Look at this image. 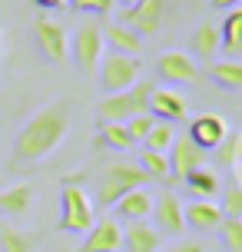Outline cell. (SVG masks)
I'll use <instances>...</instances> for the list:
<instances>
[{
  "label": "cell",
  "mask_w": 242,
  "mask_h": 252,
  "mask_svg": "<svg viewBox=\"0 0 242 252\" xmlns=\"http://www.w3.org/2000/svg\"><path fill=\"white\" fill-rule=\"evenodd\" d=\"M37 249H40V232L0 226V252H37Z\"/></svg>",
  "instance_id": "21"
},
{
  "label": "cell",
  "mask_w": 242,
  "mask_h": 252,
  "mask_svg": "<svg viewBox=\"0 0 242 252\" xmlns=\"http://www.w3.org/2000/svg\"><path fill=\"white\" fill-rule=\"evenodd\" d=\"M70 120H73V103L70 100H53L43 110H37L20 126V133L13 139V153H10L13 166L43 163L57 146H63L66 133H70Z\"/></svg>",
  "instance_id": "1"
},
{
  "label": "cell",
  "mask_w": 242,
  "mask_h": 252,
  "mask_svg": "<svg viewBox=\"0 0 242 252\" xmlns=\"http://www.w3.org/2000/svg\"><path fill=\"white\" fill-rule=\"evenodd\" d=\"M219 232H222V242L232 252H242V219H222Z\"/></svg>",
  "instance_id": "30"
},
{
  "label": "cell",
  "mask_w": 242,
  "mask_h": 252,
  "mask_svg": "<svg viewBox=\"0 0 242 252\" xmlns=\"http://www.w3.org/2000/svg\"><path fill=\"white\" fill-rule=\"evenodd\" d=\"M156 70L166 83H196L199 80V66L186 50H166L156 63Z\"/></svg>",
  "instance_id": "14"
},
{
  "label": "cell",
  "mask_w": 242,
  "mask_h": 252,
  "mask_svg": "<svg viewBox=\"0 0 242 252\" xmlns=\"http://www.w3.org/2000/svg\"><path fill=\"white\" fill-rule=\"evenodd\" d=\"M146 183H150V179H146V173H143L136 163H110L103 169L100 183H96V206H100V209H110V206H116L126 192L143 189Z\"/></svg>",
  "instance_id": "3"
},
{
  "label": "cell",
  "mask_w": 242,
  "mask_h": 252,
  "mask_svg": "<svg viewBox=\"0 0 242 252\" xmlns=\"http://www.w3.org/2000/svg\"><path fill=\"white\" fill-rule=\"evenodd\" d=\"M176 126L173 123H159L156 120L153 123V129L146 133V139H143V150H150V153H169V146L176 143Z\"/></svg>",
  "instance_id": "25"
},
{
  "label": "cell",
  "mask_w": 242,
  "mask_h": 252,
  "mask_svg": "<svg viewBox=\"0 0 242 252\" xmlns=\"http://www.w3.org/2000/svg\"><path fill=\"white\" fill-rule=\"evenodd\" d=\"M153 222L150 226L159 232V236H179L182 229H186V222H182V202H179L176 192H169L166 189L159 199H153Z\"/></svg>",
  "instance_id": "10"
},
{
  "label": "cell",
  "mask_w": 242,
  "mask_h": 252,
  "mask_svg": "<svg viewBox=\"0 0 242 252\" xmlns=\"http://www.w3.org/2000/svg\"><path fill=\"white\" fill-rule=\"evenodd\" d=\"M166 159H169V176H173V179H186L192 169L203 166L206 153L199 150L189 136H176V143H173L169 153H166Z\"/></svg>",
  "instance_id": "12"
},
{
  "label": "cell",
  "mask_w": 242,
  "mask_h": 252,
  "mask_svg": "<svg viewBox=\"0 0 242 252\" xmlns=\"http://www.w3.org/2000/svg\"><path fill=\"white\" fill-rule=\"evenodd\" d=\"M113 3H120V7H123V10H133V7H140L143 0H113Z\"/></svg>",
  "instance_id": "36"
},
{
  "label": "cell",
  "mask_w": 242,
  "mask_h": 252,
  "mask_svg": "<svg viewBox=\"0 0 242 252\" xmlns=\"http://www.w3.org/2000/svg\"><path fill=\"white\" fill-rule=\"evenodd\" d=\"M222 192V206H219V213H222V219H242V186L232 179L229 186L219 189Z\"/></svg>",
  "instance_id": "29"
},
{
  "label": "cell",
  "mask_w": 242,
  "mask_h": 252,
  "mask_svg": "<svg viewBox=\"0 0 242 252\" xmlns=\"http://www.w3.org/2000/svg\"><path fill=\"white\" fill-rule=\"evenodd\" d=\"M33 43H37V50L50 63H63L66 50H70L66 30L57 24V20H50V17H37V20H33Z\"/></svg>",
  "instance_id": "7"
},
{
  "label": "cell",
  "mask_w": 242,
  "mask_h": 252,
  "mask_svg": "<svg viewBox=\"0 0 242 252\" xmlns=\"http://www.w3.org/2000/svg\"><path fill=\"white\" fill-rule=\"evenodd\" d=\"M182 222L196 232H216L222 226V213H219V202H192L182 206Z\"/></svg>",
  "instance_id": "16"
},
{
  "label": "cell",
  "mask_w": 242,
  "mask_h": 252,
  "mask_svg": "<svg viewBox=\"0 0 242 252\" xmlns=\"http://www.w3.org/2000/svg\"><path fill=\"white\" fill-rule=\"evenodd\" d=\"M219 47L229 57H236L242 50V10H229L226 20L219 24Z\"/></svg>",
  "instance_id": "23"
},
{
  "label": "cell",
  "mask_w": 242,
  "mask_h": 252,
  "mask_svg": "<svg viewBox=\"0 0 242 252\" xmlns=\"http://www.w3.org/2000/svg\"><path fill=\"white\" fill-rule=\"evenodd\" d=\"M100 139H103V146H110V150H120V153L133 150V139H129V133H126L123 123H103L100 126Z\"/></svg>",
  "instance_id": "28"
},
{
  "label": "cell",
  "mask_w": 242,
  "mask_h": 252,
  "mask_svg": "<svg viewBox=\"0 0 242 252\" xmlns=\"http://www.w3.org/2000/svg\"><path fill=\"white\" fill-rule=\"evenodd\" d=\"M189 47H192V53H196L199 60H212L216 50H219V24L203 20V24L196 27V33L189 37Z\"/></svg>",
  "instance_id": "22"
},
{
  "label": "cell",
  "mask_w": 242,
  "mask_h": 252,
  "mask_svg": "<svg viewBox=\"0 0 242 252\" xmlns=\"http://www.w3.org/2000/svg\"><path fill=\"white\" fill-rule=\"evenodd\" d=\"M96 222V209H93V202L90 196L83 192V186H73V183H66L63 192H60V219H57V226L63 229V232H90Z\"/></svg>",
  "instance_id": "5"
},
{
  "label": "cell",
  "mask_w": 242,
  "mask_h": 252,
  "mask_svg": "<svg viewBox=\"0 0 242 252\" xmlns=\"http://www.w3.org/2000/svg\"><path fill=\"white\" fill-rule=\"evenodd\" d=\"M153 192L143 186V189H133V192H126L123 199L113 206L116 219H123V222H146L150 219V213H153Z\"/></svg>",
  "instance_id": "15"
},
{
  "label": "cell",
  "mask_w": 242,
  "mask_h": 252,
  "mask_svg": "<svg viewBox=\"0 0 242 252\" xmlns=\"http://www.w3.org/2000/svg\"><path fill=\"white\" fill-rule=\"evenodd\" d=\"M150 116L153 120H159V123H173L176 126L179 120H186L189 116V103H186V96L179 93V90H159L156 87L153 93H150Z\"/></svg>",
  "instance_id": "11"
},
{
  "label": "cell",
  "mask_w": 242,
  "mask_h": 252,
  "mask_svg": "<svg viewBox=\"0 0 242 252\" xmlns=\"http://www.w3.org/2000/svg\"><path fill=\"white\" fill-rule=\"evenodd\" d=\"M33 199H37V189L33 186H27V183L10 186V189L0 192V213L13 216V219H24V216H30V209H33Z\"/></svg>",
  "instance_id": "19"
},
{
  "label": "cell",
  "mask_w": 242,
  "mask_h": 252,
  "mask_svg": "<svg viewBox=\"0 0 242 252\" xmlns=\"http://www.w3.org/2000/svg\"><path fill=\"white\" fill-rule=\"evenodd\" d=\"M123 249V226L113 216H103L93 222V229L87 232V239L77 246V252H120Z\"/></svg>",
  "instance_id": "8"
},
{
  "label": "cell",
  "mask_w": 242,
  "mask_h": 252,
  "mask_svg": "<svg viewBox=\"0 0 242 252\" xmlns=\"http://www.w3.org/2000/svg\"><path fill=\"white\" fill-rule=\"evenodd\" d=\"M123 249L126 252H159L163 249V236L150 222H126V229H123Z\"/></svg>",
  "instance_id": "18"
},
{
  "label": "cell",
  "mask_w": 242,
  "mask_h": 252,
  "mask_svg": "<svg viewBox=\"0 0 242 252\" xmlns=\"http://www.w3.org/2000/svg\"><path fill=\"white\" fill-rule=\"evenodd\" d=\"M226 133H229V123H226L219 113H199L189 123V133H186V136L206 153V150H216L219 143L226 139Z\"/></svg>",
  "instance_id": "13"
},
{
  "label": "cell",
  "mask_w": 242,
  "mask_h": 252,
  "mask_svg": "<svg viewBox=\"0 0 242 252\" xmlns=\"http://www.w3.org/2000/svg\"><path fill=\"white\" fill-rule=\"evenodd\" d=\"M37 7H43V10H60V7H66V0H33Z\"/></svg>",
  "instance_id": "35"
},
{
  "label": "cell",
  "mask_w": 242,
  "mask_h": 252,
  "mask_svg": "<svg viewBox=\"0 0 242 252\" xmlns=\"http://www.w3.org/2000/svg\"><path fill=\"white\" fill-rule=\"evenodd\" d=\"M212 153H216V166L236 169V166H239V159H242V136H239V129H229V133H226V139H222Z\"/></svg>",
  "instance_id": "24"
},
{
  "label": "cell",
  "mask_w": 242,
  "mask_h": 252,
  "mask_svg": "<svg viewBox=\"0 0 242 252\" xmlns=\"http://www.w3.org/2000/svg\"><path fill=\"white\" fill-rule=\"evenodd\" d=\"M209 76H212L222 90H242V66H239V60L216 63V66L209 70Z\"/></svg>",
  "instance_id": "26"
},
{
  "label": "cell",
  "mask_w": 242,
  "mask_h": 252,
  "mask_svg": "<svg viewBox=\"0 0 242 252\" xmlns=\"http://www.w3.org/2000/svg\"><path fill=\"white\" fill-rule=\"evenodd\" d=\"M156 90L153 80H140L136 87L123 90V93H113V96H103L96 103V116L100 123H126L133 116L150 113V93Z\"/></svg>",
  "instance_id": "2"
},
{
  "label": "cell",
  "mask_w": 242,
  "mask_h": 252,
  "mask_svg": "<svg viewBox=\"0 0 242 252\" xmlns=\"http://www.w3.org/2000/svg\"><path fill=\"white\" fill-rule=\"evenodd\" d=\"M182 186H186V192L192 196V202H216L222 183H219V173L199 166V169H192L189 176L182 179Z\"/></svg>",
  "instance_id": "17"
},
{
  "label": "cell",
  "mask_w": 242,
  "mask_h": 252,
  "mask_svg": "<svg viewBox=\"0 0 242 252\" xmlns=\"http://www.w3.org/2000/svg\"><path fill=\"white\" fill-rule=\"evenodd\" d=\"M153 116L150 113H143V116H133V120H126V133H129V139H133V146H136V143H143V139H146V133H150V129H153Z\"/></svg>",
  "instance_id": "31"
},
{
  "label": "cell",
  "mask_w": 242,
  "mask_h": 252,
  "mask_svg": "<svg viewBox=\"0 0 242 252\" xmlns=\"http://www.w3.org/2000/svg\"><path fill=\"white\" fill-rule=\"evenodd\" d=\"M163 7H166V0H143L140 7L120 13V24L129 27L140 37H153V33H159V27H163Z\"/></svg>",
  "instance_id": "9"
},
{
  "label": "cell",
  "mask_w": 242,
  "mask_h": 252,
  "mask_svg": "<svg viewBox=\"0 0 242 252\" xmlns=\"http://www.w3.org/2000/svg\"><path fill=\"white\" fill-rule=\"evenodd\" d=\"M143 76V60L140 57H123V53H103L100 66H96V80H100V87L106 96H113V93H123V90L136 87Z\"/></svg>",
  "instance_id": "4"
},
{
  "label": "cell",
  "mask_w": 242,
  "mask_h": 252,
  "mask_svg": "<svg viewBox=\"0 0 242 252\" xmlns=\"http://www.w3.org/2000/svg\"><path fill=\"white\" fill-rule=\"evenodd\" d=\"M103 40L110 43V50H113V53H123V57H136V53L143 50V37H140V33H133V30L123 27V24L103 27Z\"/></svg>",
  "instance_id": "20"
},
{
  "label": "cell",
  "mask_w": 242,
  "mask_h": 252,
  "mask_svg": "<svg viewBox=\"0 0 242 252\" xmlns=\"http://www.w3.org/2000/svg\"><path fill=\"white\" fill-rule=\"evenodd\" d=\"M140 169L146 173V179H173L169 176V159H166V153H150V150H140Z\"/></svg>",
  "instance_id": "27"
},
{
  "label": "cell",
  "mask_w": 242,
  "mask_h": 252,
  "mask_svg": "<svg viewBox=\"0 0 242 252\" xmlns=\"http://www.w3.org/2000/svg\"><path fill=\"white\" fill-rule=\"evenodd\" d=\"M73 10H83V13H110L116 7L113 0H66Z\"/></svg>",
  "instance_id": "32"
},
{
  "label": "cell",
  "mask_w": 242,
  "mask_h": 252,
  "mask_svg": "<svg viewBox=\"0 0 242 252\" xmlns=\"http://www.w3.org/2000/svg\"><path fill=\"white\" fill-rule=\"evenodd\" d=\"M166 252H206L199 242H176L173 249H166Z\"/></svg>",
  "instance_id": "33"
},
{
  "label": "cell",
  "mask_w": 242,
  "mask_h": 252,
  "mask_svg": "<svg viewBox=\"0 0 242 252\" xmlns=\"http://www.w3.org/2000/svg\"><path fill=\"white\" fill-rule=\"evenodd\" d=\"M239 3H242V0H212V7H216V10H226V13L239 10Z\"/></svg>",
  "instance_id": "34"
},
{
  "label": "cell",
  "mask_w": 242,
  "mask_h": 252,
  "mask_svg": "<svg viewBox=\"0 0 242 252\" xmlns=\"http://www.w3.org/2000/svg\"><path fill=\"white\" fill-rule=\"evenodd\" d=\"M66 57H73L80 73L96 76V66L103 60V24H83L77 27V33L70 40Z\"/></svg>",
  "instance_id": "6"
}]
</instances>
